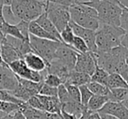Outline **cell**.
Masks as SVG:
<instances>
[{
  "instance_id": "obj_39",
  "label": "cell",
  "mask_w": 128,
  "mask_h": 119,
  "mask_svg": "<svg viewBox=\"0 0 128 119\" xmlns=\"http://www.w3.org/2000/svg\"><path fill=\"white\" fill-rule=\"evenodd\" d=\"M26 103L32 108H34V109H36V110H39V111H43L42 104H41V102H40V100H39L38 95L30 97V98L28 99V101Z\"/></svg>"
},
{
  "instance_id": "obj_41",
  "label": "cell",
  "mask_w": 128,
  "mask_h": 119,
  "mask_svg": "<svg viewBox=\"0 0 128 119\" xmlns=\"http://www.w3.org/2000/svg\"><path fill=\"white\" fill-rule=\"evenodd\" d=\"M16 25H17V27L18 28L19 31L22 34L23 37L26 39H29V35H30V33H29V23L21 20L18 24Z\"/></svg>"
},
{
  "instance_id": "obj_31",
  "label": "cell",
  "mask_w": 128,
  "mask_h": 119,
  "mask_svg": "<svg viewBox=\"0 0 128 119\" xmlns=\"http://www.w3.org/2000/svg\"><path fill=\"white\" fill-rule=\"evenodd\" d=\"M10 92L12 93L16 98L19 99V100L23 101V102H27L28 99L30 98V97H32V96L30 95V93H29L28 91H27L26 90L19 84V83H18V87L16 88L13 91H10Z\"/></svg>"
},
{
  "instance_id": "obj_4",
  "label": "cell",
  "mask_w": 128,
  "mask_h": 119,
  "mask_svg": "<svg viewBox=\"0 0 128 119\" xmlns=\"http://www.w3.org/2000/svg\"><path fill=\"white\" fill-rule=\"evenodd\" d=\"M12 11L19 20L35 21L46 11V0H13L10 4Z\"/></svg>"
},
{
  "instance_id": "obj_11",
  "label": "cell",
  "mask_w": 128,
  "mask_h": 119,
  "mask_svg": "<svg viewBox=\"0 0 128 119\" xmlns=\"http://www.w3.org/2000/svg\"><path fill=\"white\" fill-rule=\"evenodd\" d=\"M77 54L78 52L70 45L61 43L56 50L55 58L67 65L71 70H74L77 60Z\"/></svg>"
},
{
  "instance_id": "obj_7",
  "label": "cell",
  "mask_w": 128,
  "mask_h": 119,
  "mask_svg": "<svg viewBox=\"0 0 128 119\" xmlns=\"http://www.w3.org/2000/svg\"><path fill=\"white\" fill-rule=\"evenodd\" d=\"M46 12L47 14L48 18L54 24L59 33L69 24L71 21L68 7L46 1Z\"/></svg>"
},
{
  "instance_id": "obj_8",
  "label": "cell",
  "mask_w": 128,
  "mask_h": 119,
  "mask_svg": "<svg viewBox=\"0 0 128 119\" xmlns=\"http://www.w3.org/2000/svg\"><path fill=\"white\" fill-rule=\"evenodd\" d=\"M8 65L10 68V70L16 74V76L18 77L33 81V82H44V76L47 74L46 70L42 72H38L30 70L26 65V64L23 59L16 60L14 62H12V64H8Z\"/></svg>"
},
{
  "instance_id": "obj_57",
  "label": "cell",
  "mask_w": 128,
  "mask_h": 119,
  "mask_svg": "<svg viewBox=\"0 0 128 119\" xmlns=\"http://www.w3.org/2000/svg\"><path fill=\"white\" fill-rule=\"evenodd\" d=\"M81 1V0H80ZM86 1H88V2H93V1H97V0H86Z\"/></svg>"
},
{
  "instance_id": "obj_40",
  "label": "cell",
  "mask_w": 128,
  "mask_h": 119,
  "mask_svg": "<svg viewBox=\"0 0 128 119\" xmlns=\"http://www.w3.org/2000/svg\"><path fill=\"white\" fill-rule=\"evenodd\" d=\"M120 26L125 30L126 34L128 35V10L126 8H123V10H122Z\"/></svg>"
},
{
  "instance_id": "obj_44",
  "label": "cell",
  "mask_w": 128,
  "mask_h": 119,
  "mask_svg": "<svg viewBox=\"0 0 128 119\" xmlns=\"http://www.w3.org/2000/svg\"><path fill=\"white\" fill-rule=\"evenodd\" d=\"M46 119H63L60 113L46 112Z\"/></svg>"
},
{
  "instance_id": "obj_26",
  "label": "cell",
  "mask_w": 128,
  "mask_h": 119,
  "mask_svg": "<svg viewBox=\"0 0 128 119\" xmlns=\"http://www.w3.org/2000/svg\"><path fill=\"white\" fill-rule=\"evenodd\" d=\"M128 96V89L126 88H118V89L110 90L108 99L111 102L121 103Z\"/></svg>"
},
{
  "instance_id": "obj_56",
  "label": "cell",
  "mask_w": 128,
  "mask_h": 119,
  "mask_svg": "<svg viewBox=\"0 0 128 119\" xmlns=\"http://www.w3.org/2000/svg\"><path fill=\"white\" fill-rule=\"evenodd\" d=\"M3 63V60H2V57H1V49H0V64Z\"/></svg>"
},
{
  "instance_id": "obj_43",
  "label": "cell",
  "mask_w": 128,
  "mask_h": 119,
  "mask_svg": "<svg viewBox=\"0 0 128 119\" xmlns=\"http://www.w3.org/2000/svg\"><path fill=\"white\" fill-rule=\"evenodd\" d=\"M118 74L121 76L122 78H123L124 81L126 83V84L128 86V65L126 64L125 65L123 66V68L120 70V71L118 72Z\"/></svg>"
},
{
  "instance_id": "obj_12",
  "label": "cell",
  "mask_w": 128,
  "mask_h": 119,
  "mask_svg": "<svg viewBox=\"0 0 128 119\" xmlns=\"http://www.w3.org/2000/svg\"><path fill=\"white\" fill-rule=\"evenodd\" d=\"M69 25L72 27V29L74 35L77 36V37H81V38L86 42L89 51L95 53V52L97 51V47H96V43H95L94 30L83 28V27L79 26V25L76 24L75 23L72 22V21H70Z\"/></svg>"
},
{
  "instance_id": "obj_34",
  "label": "cell",
  "mask_w": 128,
  "mask_h": 119,
  "mask_svg": "<svg viewBox=\"0 0 128 119\" xmlns=\"http://www.w3.org/2000/svg\"><path fill=\"white\" fill-rule=\"evenodd\" d=\"M18 110H20V105L18 104L0 101V111L5 114H13Z\"/></svg>"
},
{
  "instance_id": "obj_28",
  "label": "cell",
  "mask_w": 128,
  "mask_h": 119,
  "mask_svg": "<svg viewBox=\"0 0 128 119\" xmlns=\"http://www.w3.org/2000/svg\"><path fill=\"white\" fill-rule=\"evenodd\" d=\"M2 13H3V17L5 23L10 24H18L20 20L15 16V14L12 11V9L10 5H4L3 10H2Z\"/></svg>"
},
{
  "instance_id": "obj_13",
  "label": "cell",
  "mask_w": 128,
  "mask_h": 119,
  "mask_svg": "<svg viewBox=\"0 0 128 119\" xmlns=\"http://www.w3.org/2000/svg\"><path fill=\"white\" fill-rule=\"evenodd\" d=\"M98 112L111 115L118 119H128V109L122 103L108 101Z\"/></svg>"
},
{
  "instance_id": "obj_9",
  "label": "cell",
  "mask_w": 128,
  "mask_h": 119,
  "mask_svg": "<svg viewBox=\"0 0 128 119\" xmlns=\"http://www.w3.org/2000/svg\"><path fill=\"white\" fill-rule=\"evenodd\" d=\"M97 67L96 58L93 52L88 51L86 53H78L77 60L74 66V71L88 74L92 76Z\"/></svg>"
},
{
  "instance_id": "obj_25",
  "label": "cell",
  "mask_w": 128,
  "mask_h": 119,
  "mask_svg": "<svg viewBox=\"0 0 128 119\" xmlns=\"http://www.w3.org/2000/svg\"><path fill=\"white\" fill-rule=\"evenodd\" d=\"M0 31L3 34L4 36H10V37H13L15 38L18 39H26L24 38L22 36V34L20 33L18 28L17 27V25L14 24H7V23H4L2 25L1 29H0Z\"/></svg>"
},
{
  "instance_id": "obj_36",
  "label": "cell",
  "mask_w": 128,
  "mask_h": 119,
  "mask_svg": "<svg viewBox=\"0 0 128 119\" xmlns=\"http://www.w3.org/2000/svg\"><path fill=\"white\" fill-rule=\"evenodd\" d=\"M44 84L51 86V87L58 88L59 85L63 84L61 79L58 76L53 75V74H46L44 77Z\"/></svg>"
},
{
  "instance_id": "obj_5",
  "label": "cell",
  "mask_w": 128,
  "mask_h": 119,
  "mask_svg": "<svg viewBox=\"0 0 128 119\" xmlns=\"http://www.w3.org/2000/svg\"><path fill=\"white\" fill-rule=\"evenodd\" d=\"M71 21L83 28L96 31L100 27V21L95 9L80 3L69 8Z\"/></svg>"
},
{
  "instance_id": "obj_33",
  "label": "cell",
  "mask_w": 128,
  "mask_h": 119,
  "mask_svg": "<svg viewBox=\"0 0 128 119\" xmlns=\"http://www.w3.org/2000/svg\"><path fill=\"white\" fill-rule=\"evenodd\" d=\"M0 101H4V102L7 103H12V104H18V105H22L24 103L23 101L19 100V99L16 98L10 91H4V90H0Z\"/></svg>"
},
{
  "instance_id": "obj_45",
  "label": "cell",
  "mask_w": 128,
  "mask_h": 119,
  "mask_svg": "<svg viewBox=\"0 0 128 119\" xmlns=\"http://www.w3.org/2000/svg\"><path fill=\"white\" fill-rule=\"evenodd\" d=\"M60 114H61V116H62L63 119H78V118L75 115L68 113L64 111H62V110H61V111H60Z\"/></svg>"
},
{
  "instance_id": "obj_18",
  "label": "cell",
  "mask_w": 128,
  "mask_h": 119,
  "mask_svg": "<svg viewBox=\"0 0 128 119\" xmlns=\"http://www.w3.org/2000/svg\"><path fill=\"white\" fill-rule=\"evenodd\" d=\"M35 22L38 24H39L42 27L44 30H46L47 32H49L50 34H52L55 38H57L58 41H61V37H60V33L58 31V30L56 29V27L54 26V24L51 22L49 18L47 17V14L44 11L43 14H41L35 20Z\"/></svg>"
},
{
  "instance_id": "obj_29",
  "label": "cell",
  "mask_w": 128,
  "mask_h": 119,
  "mask_svg": "<svg viewBox=\"0 0 128 119\" xmlns=\"http://www.w3.org/2000/svg\"><path fill=\"white\" fill-rule=\"evenodd\" d=\"M108 76H109L108 72H106L104 70H103L101 68L98 67V66H97L94 72H93V74L91 76V82H96L106 86Z\"/></svg>"
},
{
  "instance_id": "obj_14",
  "label": "cell",
  "mask_w": 128,
  "mask_h": 119,
  "mask_svg": "<svg viewBox=\"0 0 128 119\" xmlns=\"http://www.w3.org/2000/svg\"><path fill=\"white\" fill-rule=\"evenodd\" d=\"M73 70H71L67 65H66L56 58L53 59L46 67V72L48 74H53V75L58 76L61 79L63 84L66 82L70 73Z\"/></svg>"
},
{
  "instance_id": "obj_58",
  "label": "cell",
  "mask_w": 128,
  "mask_h": 119,
  "mask_svg": "<svg viewBox=\"0 0 128 119\" xmlns=\"http://www.w3.org/2000/svg\"></svg>"
},
{
  "instance_id": "obj_35",
  "label": "cell",
  "mask_w": 128,
  "mask_h": 119,
  "mask_svg": "<svg viewBox=\"0 0 128 119\" xmlns=\"http://www.w3.org/2000/svg\"><path fill=\"white\" fill-rule=\"evenodd\" d=\"M78 88H79V91H80V103L82 105L86 107L90 98H91L93 94L88 89L87 85H81Z\"/></svg>"
},
{
  "instance_id": "obj_24",
  "label": "cell",
  "mask_w": 128,
  "mask_h": 119,
  "mask_svg": "<svg viewBox=\"0 0 128 119\" xmlns=\"http://www.w3.org/2000/svg\"><path fill=\"white\" fill-rule=\"evenodd\" d=\"M18 83L30 93L32 96H36L39 93L41 87H42L44 82H33V81L27 80V79H23L20 77H18Z\"/></svg>"
},
{
  "instance_id": "obj_10",
  "label": "cell",
  "mask_w": 128,
  "mask_h": 119,
  "mask_svg": "<svg viewBox=\"0 0 128 119\" xmlns=\"http://www.w3.org/2000/svg\"><path fill=\"white\" fill-rule=\"evenodd\" d=\"M18 85L16 74L5 63L0 64V90L13 91Z\"/></svg>"
},
{
  "instance_id": "obj_42",
  "label": "cell",
  "mask_w": 128,
  "mask_h": 119,
  "mask_svg": "<svg viewBox=\"0 0 128 119\" xmlns=\"http://www.w3.org/2000/svg\"><path fill=\"white\" fill-rule=\"evenodd\" d=\"M48 2H52V3H57V4L62 5V6L66 7H72V5H75L80 2V0H46Z\"/></svg>"
},
{
  "instance_id": "obj_22",
  "label": "cell",
  "mask_w": 128,
  "mask_h": 119,
  "mask_svg": "<svg viewBox=\"0 0 128 119\" xmlns=\"http://www.w3.org/2000/svg\"><path fill=\"white\" fill-rule=\"evenodd\" d=\"M109 101L107 97L104 96H98V95H92L88 102L86 108L88 111H93V112H98L100 109Z\"/></svg>"
},
{
  "instance_id": "obj_37",
  "label": "cell",
  "mask_w": 128,
  "mask_h": 119,
  "mask_svg": "<svg viewBox=\"0 0 128 119\" xmlns=\"http://www.w3.org/2000/svg\"><path fill=\"white\" fill-rule=\"evenodd\" d=\"M66 86L67 92L71 98L72 100L76 101V102L80 103V91H79V88L78 86L72 85V84H64Z\"/></svg>"
},
{
  "instance_id": "obj_51",
  "label": "cell",
  "mask_w": 128,
  "mask_h": 119,
  "mask_svg": "<svg viewBox=\"0 0 128 119\" xmlns=\"http://www.w3.org/2000/svg\"><path fill=\"white\" fill-rule=\"evenodd\" d=\"M12 1L13 0H0V2L3 3V5H10Z\"/></svg>"
},
{
  "instance_id": "obj_1",
  "label": "cell",
  "mask_w": 128,
  "mask_h": 119,
  "mask_svg": "<svg viewBox=\"0 0 128 119\" xmlns=\"http://www.w3.org/2000/svg\"><path fill=\"white\" fill-rule=\"evenodd\" d=\"M125 34V30L120 26L100 24L98 29L95 31L97 50L106 51L120 46Z\"/></svg>"
},
{
  "instance_id": "obj_21",
  "label": "cell",
  "mask_w": 128,
  "mask_h": 119,
  "mask_svg": "<svg viewBox=\"0 0 128 119\" xmlns=\"http://www.w3.org/2000/svg\"><path fill=\"white\" fill-rule=\"evenodd\" d=\"M19 111L23 113L26 119H46V112L39 110H36L24 103L20 106Z\"/></svg>"
},
{
  "instance_id": "obj_30",
  "label": "cell",
  "mask_w": 128,
  "mask_h": 119,
  "mask_svg": "<svg viewBox=\"0 0 128 119\" xmlns=\"http://www.w3.org/2000/svg\"><path fill=\"white\" fill-rule=\"evenodd\" d=\"M70 46L74 50H76L78 53H86V52L89 51L86 42H84L81 37H77V36L74 37V38H73V40H72V44Z\"/></svg>"
},
{
  "instance_id": "obj_19",
  "label": "cell",
  "mask_w": 128,
  "mask_h": 119,
  "mask_svg": "<svg viewBox=\"0 0 128 119\" xmlns=\"http://www.w3.org/2000/svg\"><path fill=\"white\" fill-rule=\"evenodd\" d=\"M91 82V76L88 74L83 73V72H78L73 70L70 73L68 79L64 84H72V85L79 86L86 85Z\"/></svg>"
},
{
  "instance_id": "obj_2",
  "label": "cell",
  "mask_w": 128,
  "mask_h": 119,
  "mask_svg": "<svg viewBox=\"0 0 128 119\" xmlns=\"http://www.w3.org/2000/svg\"><path fill=\"white\" fill-rule=\"evenodd\" d=\"M126 52L127 50L122 45L106 51L97 50L94 53L97 66L104 70L109 74L118 73L126 64Z\"/></svg>"
},
{
  "instance_id": "obj_16",
  "label": "cell",
  "mask_w": 128,
  "mask_h": 119,
  "mask_svg": "<svg viewBox=\"0 0 128 119\" xmlns=\"http://www.w3.org/2000/svg\"><path fill=\"white\" fill-rule=\"evenodd\" d=\"M0 49H1L2 60L6 64H10L12 62L18 60V59H23L21 54L14 47L7 44L4 41V38L3 42L0 44Z\"/></svg>"
},
{
  "instance_id": "obj_49",
  "label": "cell",
  "mask_w": 128,
  "mask_h": 119,
  "mask_svg": "<svg viewBox=\"0 0 128 119\" xmlns=\"http://www.w3.org/2000/svg\"><path fill=\"white\" fill-rule=\"evenodd\" d=\"M118 2L121 4L122 8H126L128 10V0H118Z\"/></svg>"
},
{
  "instance_id": "obj_20",
  "label": "cell",
  "mask_w": 128,
  "mask_h": 119,
  "mask_svg": "<svg viewBox=\"0 0 128 119\" xmlns=\"http://www.w3.org/2000/svg\"><path fill=\"white\" fill-rule=\"evenodd\" d=\"M29 33L30 35H33L39 38H44V39H50L53 41H58L57 38L53 37L52 34L47 32L46 30L42 28L39 24H38L35 21H32L29 23ZM60 42V41H59Z\"/></svg>"
},
{
  "instance_id": "obj_23",
  "label": "cell",
  "mask_w": 128,
  "mask_h": 119,
  "mask_svg": "<svg viewBox=\"0 0 128 119\" xmlns=\"http://www.w3.org/2000/svg\"><path fill=\"white\" fill-rule=\"evenodd\" d=\"M106 87L109 90L118 89V88H126L128 89L126 83L124 81L122 77L118 73H112L109 74L106 82Z\"/></svg>"
},
{
  "instance_id": "obj_27",
  "label": "cell",
  "mask_w": 128,
  "mask_h": 119,
  "mask_svg": "<svg viewBox=\"0 0 128 119\" xmlns=\"http://www.w3.org/2000/svg\"><path fill=\"white\" fill-rule=\"evenodd\" d=\"M86 85H87L88 89L91 91V92L93 95L104 96V97H107L109 96L110 90L106 85H103V84H98V83L96 82H90Z\"/></svg>"
},
{
  "instance_id": "obj_32",
  "label": "cell",
  "mask_w": 128,
  "mask_h": 119,
  "mask_svg": "<svg viewBox=\"0 0 128 119\" xmlns=\"http://www.w3.org/2000/svg\"><path fill=\"white\" fill-rule=\"evenodd\" d=\"M74 37H75V35H74V33H73V30L69 24L60 32L61 41H62V43L67 44V45H71Z\"/></svg>"
},
{
  "instance_id": "obj_46",
  "label": "cell",
  "mask_w": 128,
  "mask_h": 119,
  "mask_svg": "<svg viewBox=\"0 0 128 119\" xmlns=\"http://www.w3.org/2000/svg\"><path fill=\"white\" fill-rule=\"evenodd\" d=\"M12 115H13L14 119H26V118L24 117V115H23V113L21 112L19 110L16 111V112H14Z\"/></svg>"
},
{
  "instance_id": "obj_17",
  "label": "cell",
  "mask_w": 128,
  "mask_h": 119,
  "mask_svg": "<svg viewBox=\"0 0 128 119\" xmlns=\"http://www.w3.org/2000/svg\"><path fill=\"white\" fill-rule=\"evenodd\" d=\"M43 107V111L48 113H60L61 104L58 97H47L38 94Z\"/></svg>"
},
{
  "instance_id": "obj_3",
  "label": "cell",
  "mask_w": 128,
  "mask_h": 119,
  "mask_svg": "<svg viewBox=\"0 0 128 119\" xmlns=\"http://www.w3.org/2000/svg\"><path fill=\"white\" fill-rule=\"evenodd\" d=\"M80 3L95 9L98 14V19L100 24L115 25H120V17L122 14L121 5L115 4L106 0H97L93 2L81 1Z\"/></svg>"
},
{
  "instance_id": "obj_52",
  "label": "cell",
  "mask_w": 128,
  "mask_h": 119,
  "mask_svg": "<svg viewBox=\"0 0 128 119\" xmlns=\"http://www.w3.org/2000/svg\"><path fill=\"white\" fill-rule=\"evenodd\" d=\"M121 103H122V104H123L124 105H125L127 109H128V96L126 97V98L125 100H124L123 102H121Z\"/></svg>"
},
{
  "instance_id": "obj_47",
  "label": "cell",
  "mask_w": 128,
  "mask_h": 119,
  "mask_svg": "<svg viewBox=\"0 0 128 119\" xmlns=\"http://www.w3.org/2000/svg\"><path fill=\"white\" fill-rule=\"evenodd\" d=\"M3 3L0 2V29H1L2 25L4 23V17H3V13H2V10H3Z\"/></svg>"
},
{
  "instance_id": "obj_50",
  "label": "cell",
  "mask_w": 128,
  "mask_h": 119,
  "mask_svg": "<svg viewBox=\"0 0 128 119\" xmlns=\"http://www.w3.org/2000/svg\"><path fill=\"white\" fill-rule=\"evenodd\" d=\"M0 119H14L12 114H5L4 116L0 117Z\"/></svg>"
},
{
  "instance_id": "obj_54",
  "label": "cell",
  "mask_w": 128,
  "mask_h": 119,
  "mask_svg": "<svg viewBox=\"0 0 128 119\" xmlns=\"http://www.w3.org/2000/svg\"><path fill=\"white\" fill-rule=\"evenodd\" d=\"M4 38V36L3 34L1 33V31H0V44H1V43L3 42Z\"/></svg>"
},
{
  "instance_id": "obj_55",
  "label": "cell",
  "mask_w": 128,
  "mask_h": 119,
  "mask_svg": "<svg viewBox=\"0 0 128 119\" xmlns=\"http://www.w3.org/2000/svg\"><path fill=\"white\" fill-rule=\"evenodd\" d=\"M126 64L128 65V50H127L126 54Z\"/></svg>"
},
{
  "instance_id": "obj_6",
  "label": "cell",
  "mask_w": 128,
  "mask_h": 119,
  "mask_svg": "<svg viewBox=\"0 0 128 119\" xmlns=\"http://www.w3.org/2000/svg\"><path fill=\"white\" fill-rule=\"evenodd\" d=\"M29 43L34 53L40 56L48 64L55 59V53L62 42L50 39L39 38L33 35H29Z\"/></svg>"
},
{
  "instance_id": "obj_38",
  "label": "cell",
  "mask_w": 128,
  "mask_h": 119,
  "mask_svg": "<svg viewBox=\"0 0 128 119\" xmlns=\"http://www.w3.org/2000/svg\"><path fill=\"white\" fill-rule=\"evenodd\" d=\"M38 94L42 96H47V97H57L58 88L51 87V86L47 85V84H43Z\"/></svg>"
},
{
  "instance_id": "obj_53",
  "label": "cell",
  "mask_w": 128,
  "mask_h": 119,
  "mask_svg": "<svg viewBox=\"0 0 128 119\" xmlns=\"http://www.w3.org/2000/svg\"><path fill=\"white\" fill-rule=\"evenodd\" d=\"M106 1H109V2H111V3H115V4L121 5V4H120V2H118V0H106Z\"/></svg>"
},
{
  "instance_id": "obj_15",
  "label": "cell",
  "mask_w": 128,
  "mask_h": 119,
  "mask_svg": "<svg viewBox=\"0 0 128 119\" xmlns=\"http://www.w3.org/2000/svg\"><path fill=\"white\" fill-rule=\"evenodd\" d=\"M23 60L26 64V65L32 71L38 72H42L46 70L48 64L38 54L32 52H29L24 56Z\"/></svg>"
},
{
  "instance_id": "obj_48",
  "label": "cell",
  "mask_w": 128,
  "mask_h": 119,
  "mask_svg": "<svg viewBox=\"0 0 128 119\" xmlns=\"http://www.w3.org/2000/svg\"><path fill=\"white\" fill-rule=\"evenodd\" d=\"M98 114H100L101 119H118L117 118H115V117L111 116V115H108V114H100V113H98Z\"/></svg>"
}]
</instances>
